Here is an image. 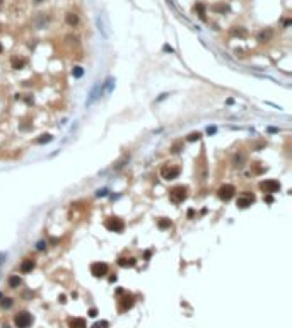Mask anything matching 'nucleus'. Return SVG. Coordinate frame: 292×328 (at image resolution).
<instances>
[{
	"label": "nucleus",
	"mask_w": 292,
	"mask_h": 328,
	"mask_svg": "<svg viewBox=\"0 0 292 328\" xmlns=\"http://www.w3.org/2000/svg\"><path fill=\"white\" fill-rule=\"evenodd\" d=\"M186 197H188V190H186V186H183V184L174 186L169 191V200L173 204H183L184 200H186Z\"/></svg>",
	"instance_id": "nucleus-1"
},
{
	"label": "nucleus",
	"mask_w": 292,
	"mask_h": 328,
	"mask_svg": "<svg viewBox=\"0 0 292 328\" xmlns=\"http://www.w3.org/2000/svg\"><path fill=\"white\" fill-rule=\"evenodd\" d=\"M179 173H181V169H179V166H176V164H164L162 168H161V176L164 179H168V181L178 178Z\"/></svg>",
	"instance_id": "nucleus-2"
},
{
	"label": "nucleus",
	"mask_w": 292,
	"mask_h": 328,
	"mask_svg": "<svg viewBox=\"0 0 292 328\" xmlns=\"http://www.w3.org/2000/svg\"><path fill=\"white\" fill-rule=\"evenodd\" d=\"M96 24H97V29H99L101 36H104V38H109V36H111V29H109V22H108L106 14H99V15L96 17Z\"/></svg>",
	"instance_id": "nucleus-3"
},
{
	"label": "nucleus",
	"mask_w": 292,
	"mask_h": 328,
	"mask_svg": "<svg viewBox=\"0 0 292 328\" xmlns=\"http://www.w3.org/2000/svg\"><path fill=\"white\" fill-rule=\"evenodd\" d=\"M14 323H15V327H17V328H29V327H31V323H33V316L27 313V311H20V313L15 314Z\"/></svg>",
	"instance_id": "nucleus-4"
},
{
	"label": "nucleus",
	"mask_w": 292,
	"mask_h": 328,
	"mask_svg": "<svg viewBox=\"0 0 292 328\" xmlns=\"http://www.w3.org/2000/svg\"><path fill=\"white\" fill-rule=\"evenodd\" d=\"M260 190L263 191L265 195H272V193L280 191V183L277 179H265V181L260 183Z\"/></svg>",
	"instance_id": "nucleus-5"
},
{
	"label": "nucleus",
	"mask_w": 292,
	"mask_h": 328,
	"mask_svg": "<svg viewBox=\"0 0 292 328\" xmlns=\"http://www.w3.org/2000/svg\"><path fill=\"white\" fill-rule=\"evenodd\" d=\"M104 227L111 232H121L125 229V222H123L121 219L118 217H109L106 219V222H104Z\"/></svg>",
	"instance_id": "nucleus-6"
},
{
	"label": "nucleus",
	"mask_w": 292,
	"mask_h": 328,
	"mask_svg": "<svg viewBox=\"0 0 292 328\" xmlns=\"http://www.w3.org/2000/svg\"><path fill=\"white\" fill-rule=\"evenodd\" d=\"M217 195L220 200H224V202H229L234 195H236V188L232 186V184H222L220 188L217 190Z\"/></svg>",
	"instance_id": "nucleus-7"
},
{
	"label": "nucleus",
	"mask_w": 292,
	"mask_h": 328,
	"mask_svg": "<svg viewBox=\"0 0 292 328\" xmlns=\"http://www.w3.org/2000/svg\"><path fill=\"white\" fill-rule=\"evenodd\" d=\"M101 94H102V82H97L94 87H92V91L89 92V97H87V101H86V108H87V106H92V104L99 99Z\"/></svg>",
	"instance_id": "nucleus-8"
},
{
	"label": "nucleus",
	"mask_w": 292,
	"mask_h": 328,
	"mask_svg": "<svg viewBox=\"0 0 292 328\" xmlns=\"http://www.w3.org/2000/svg\"><path fill=\"white\" fill-rule=\"evenodd\" d=\"M255 202V195L253 193H248V191H244L243 195H239L238 200H236V205H238L239 209H246V207H250V205Z\"/></svg>",
	"instance_id": "nucleus-9"
},
{
	"label": "nucleus",
	"mask_w": 292,
	"mask_h": 328,
	"mask_svg": "<svg viewBox=\"0 0 292 328\" xmlns=\"http://www.w3.org/2000/svg\"><path fill=\"white\" fill-rule=\"evenodd\" d=\"M91 273L94 275V277H104L106 273H108V265L106 263H101V261H96L91 265Z\"/></svg>",
	"instance_id": "nucleus-10"
},
{
	"label": "nucleus",
	"mask_w": 292,
	"mask_h": 328,
	"mask_svg": "<svg viewBox=\"0 0 292 328\" xmlns=\"http://www.w3.org/2000/svg\"><path fill=\"white\" fill-rule=\"evenodd\" d=\"M34 260H31V258H26L22 263H20V272L22 273H29V272H33V268H34Z\"/></svg>",
	"instance_id": "nucleus-11"
},
{
	"label": "nucleus",
	"mask_w": 292,
	"mask_h": 328,
	"mask_svg": "<svg viewBox=\"0 0 292 328\" xmlns=\"http://www.w3.org/2000/svg\"><path fill=\"white\" fill-rule=\"evenodd\" d=\"M133 306V296H125L121 299V304H120V311H127V309H130V308Z\"/></svg>",
	"instance_id": "nucleus-12"
},
{
	"label": "nucleus",
	"mask_w": 292,
	"mask_h": 328,
	"mask_svg": "<svg viewBox=\"0 0 292 328\" xmlns=\"http://www.w3.org/2000/svg\"><path fill=\"white\" fill-rule=\"evenodd\" d=\"M137 263V260L133 258V256H130V258H127V256H121V258L118 260V265L123 266V268H127V266H133Z\"/></svg>",
	"instance_id": "nucleus-13"
},
{
	"label": "nucleus",
	"mask_w": 292,
	"mask_h": 328,
	"mask_svg": "<svg viewBox=\"0 0 292 328\" xmlns=\"http://www.w3.org/2000/svg\"><path fill=\"white\" fill-rule=\"evenodd\" d=\"M68 327L70 328H87L84 318H72V320L68 321Z\"/></svg>",
	"instance_id": "nucleus-14"
},
{
	"label": "nucleus",
	"mask_w": 292,
	"mask_h": 328,
	"mask_svg": "<svg viewBox=\"0 0 292 328\" xmlns=\"http://www.w3.org/2000/svg\"><path fill=\"white\" fill-rule=\"evenodd\" d=\"M12 68H15V70H19V68H22L24 65H26V60L24 58H19V56H12Z\"/></svg>",
	"instance_id": "nucleus-15"
},
{
	"label": "nucleus",
	"mask_w": 292,
	"mask_h": 328,
	"mask_svg": "<svg viewBox=\"0 0 292 328\" xmlns=\"http://www.w3.org/2000/svg\"><path fill=\"white\" fill-rule=\"evenodd\" d=\"M113 86H115V79H113V77H108L106 82H102V91H104V92H111V91H113Z\"/></svg>",
	"instance_id": "nucleus-16"
},
{
	"label": "nucleus",
	"mask_w": 292,
	"mask_h": 328,
	"mask_svg": "<svg viewBox=\"0 0 292 328\" xmlns=\"http://www.w3.org/2000/svg\"><path fill=\"white\" fill-rule=\"evenodd\" d=\"M65 19H67L68 26H77V22H79V17H77V14H74V12H68Z\"/></svg>",
	"instance_id": "nucleus-17"
},
{
	"label": "nucleus",
	"mask_w": 292,
	"mask_h": 328,
	"mask_svg": "<svg viewBox=\"0 0 292 328\" xmlns=\"http://www.w3.org/2000/svg\"><path fill=\"white\" fill-rule=\"evenodd\" d=\"M20 284H22V280H20L19 275H12L10 279H9V286L12 287V289H15V287H19Z\"/></svg>",
	"instance_id": "nucleus-18"
},
{
	"label": "nucleus",
	"mask_w": 292,
	"mask_h": 328,
	"mask_svg": "<svg viewBox=\"0 0 292 328\" xmlns=\"http://www.w3.org/2000/svg\"><path fill=\"white\" fill-rule=\"evenodd\" d=\"M195 12H198V15H200V19H207V15H205V5L203 4H197L195 5Z\"/></svg>",
	"instance_id": "nucleus-19"
},
{
	"label": "nucleus",
	"mask_w": 292,
	"mask_h": 328,
	"mask_svg": "<svg viewBox=\"0 0 292 328\" xmlns=\"http://www.w3.org/2000/svg\"><path fill=\"white\" fill-rule=\"evenodd\" d=\"M157 226H159V229H169L171 226H173V222H171L169 219H159Z\"/></svg>",
	"instance_id": "nucleus-20"
},
{
	"label": "nucleus",
	"mask_w": 292,
	"mask_h": 328,
	"mask_svg": "<svg viewBox=\"0 0 292 328\" xmlns=\"http://www.w3.org/2000/svg\"><path fill=\"white\" fill-rule=\"evenodd\" d=\"M0 301H2V308H5V309H9V308H10V306L14 304L10 297H2Z\"/></svg>",
	"instance_id": "nucleus-21"
},
{
	"label": "nucleus",
	"mask_w": 292,
	"mask_h": 328,
	"mask_svg": "<svg viewBox=\"0 0 292 328\" xmlns=\"http://www.w3.org/2000/svg\"><path fill=\"white\" fill-rule=\"evenodd\" d=\"M72 75H74V77H77V79H79V77H82V75H84V68H82V67H74V70H72Z\"/></svg>",
	"instance_id": "nucleus-22"
},
{
	"label": "nucleus",
	"mask_w": 292,
	"mask_h": 328,
	"mask_svg": "<svg viewBox=\"0 0 292 328\" xmlns=\"http://www.w3.org/2000/svg\"><path fill=\"white\" fill-rule=\"evenodd\" d=\"M243 161H244V156H243V154H241L239 157L236 156V157H234V166H236V168H241V166H243V164H241Z\"/></svg>",
	"instance_id": "nucleus-23"
},
{
	"label": "nucleus",
	"mask_w": 292,
	"mask_h": 328,
	"mask_svg": "<svg viewBox=\"0 0 292 328\" xmlns=\"http://www.w3.org/2000/svg\"><path fill=\"white\" fill-rule=\"evenodd\" d=\"M51 138H53V137L51 135H41V138H38V144H45V142H51Z\"/></svg>",
	"instance_id": "nucleus-24"
},
{
	"label": "nucleus",
	"mask_w": 292,
	"mask_h": 328,
	"mask_svg": "<svg viewBox=\"0 0 292 328\" xmlns=\"http://www.w3.org/2000/svg\"><path fill=\"white\" fill-rule=\"evenodd\" d=\"M200 133H198V132H195V133H190V135H188V140H190V142H195V140H198V138H200Z\"/></svg>",
	"instance_id": "nucleus-25"
},
{
	"label": "nucleus",
	"mask_w": 292,
	"mask_h": 328,
	"mask_svg": "<svg viewBox=\"0 0 292 328\" xmlns=\"http://www.w3.org/2000/svg\"><path fill=\"white\" fill-rule=\"evenodd\" d=\"M108 327H109L108 321H101V323H96V325H94L92 328H108Z\"/></svg>",
	"instance_id": "nucleus-26"
},
{
	"label": "nucleus",
	"mask_w": 292,
	"mask_h": 328,
	"mask_svg": "<svg viewBox=\"0 0 292 328\" xmlns=\"http://www.w3.org/2000/svg\"><path fill=\"white\" fill-rule=\"evenodd\" d=\"M268 36H272V31H266V34H265V33H261V34H260V38H258V40L261 41V43H263V40H266Z\"/></svg>",
	"instance_id": "nucleus-27"
},
{
	"label": "nucleus",
	"mask_w": 292,
	"mask_h": 328,
	"mask_svg": "<svg viewBox=\"0 0 292 328\" xmlns=\"http://www.w3.org/2000/svg\"><path fill=\"white\" fill-rule=\"evenodd\" d=\"M36 248H38V251H43V250L46 248V243H45V241H40V243L36 245Z\"/></svg>",
	"instance_id": "nucleus-28"
},
{
	"label": "nucleus",
	"mask_w": 292,
	"mask_h": 328,
	"mask_svg": "<svg viewBox=\"0 0 292 328\" xmlns=\"http://www.w3.org/2000/svg\"><path fill=\"white\" fill-rule=\"evenodd\" d=\"M96 195H97V197H106V195H108V190H106V188L97 190V193H96Z\"/></svg>",
	"instance_id": "nucleus-29"
},
{
	"label": "nucleus",
	"mask_w": 292,
	"mask_h": 328,
	"mask_svg": "<svg viewBox=\"0 0 292 328\" xmlns=\"http://www.w3.org/2000/svg\"><path fill=\"white\" fill-rule=\"evenodd\" d=\"M89 316H91V318H96V316H97V309H94V308L89 309Z\"/></svg>",
	"instance_id": "nucleus-30"
},
{
	"label": "nucleus",
	"mask_w": 292,
	"mask_h": 328,
	"mask_svg": "<svg viewBox=\"0 0 292 328\" xmlns=\"http://www.w3.org/2000/svg\"><path fill=\"white\" fill-rule=\"evenodd\" d=\"M215 132H217V128H215V127H209V128H207V133H209V135H214Z\"/></svg>",
	"instance_id": "nucleus-31"
},
{
	"label": "nucleus",
	"mask_w": 292,
	"mask_h": 328,
	"mask_svg": "<svg viewBox=\"0 0 292 328\" xmlns=\"http://www.w3.org/2000/svg\"><path fill=\"white\" fill-rule=\"evenodd\" d=\"M265 200H266V202H273V198H272V195H266V197H265Z\"/></svg>",
	"instance_id": "nucleus-32"
},
{
	"label": "nucleus",
	"mask_w": 292,
	"mask_h": 328,
	"mask_svg": "<svg viewBox=\"0 0 292 328\" xmlns=\"http://www.w3.org/2000/svg\"><path fill=\"white\" fill-rule=\"evenodd\" d=\"M2 50H4V46H2V45H0V53H2Z\"/></svg>",
	"instance_id": "nucleus-33"
},
{
	"label": "nucleus",
	"mask_w": 292,
	"mask_h": 328,
	"mask_svg": "<svg viewBox=\"0 0 292 328\" xmlns=\"http://www.w3.org/2000/svg\"><path fill=\"white\" fill-rule=\"evenodd\" d=\"M4 328H10V327H7V325H5V327H4Z\"/></svg>",
	"instance_id": "nucleus-34"
},
{
	"label": "nucleus",
	"mask_w": 292,
	"mask_h": 328,
	"mask_svg": "<svg viewBox=\"0 0 292 328\" xmlns=\"http://www.w3.org/2000/svg\"><path fill=\"white\" fill-rule=\"evenodd\" d=\"M0 299H2V294H0Z\"/></svg>",
	"instance_id": "nucleus-35"
},
{
	"label": "nucleus",
	"mask_w": 292,
	"mask_h": 328,
	"mask_svg": "<svg viewBox=\"0 0 292 328\" xmlns=\"http://www.w3.org/2000/svg\"><path fill=\"white\" fill-rule=\"evenodd\" d=\"M0 5H2V0H0Z\"/></svg>",
	"instance_id": "nucleus-36"
}]
</instances>
